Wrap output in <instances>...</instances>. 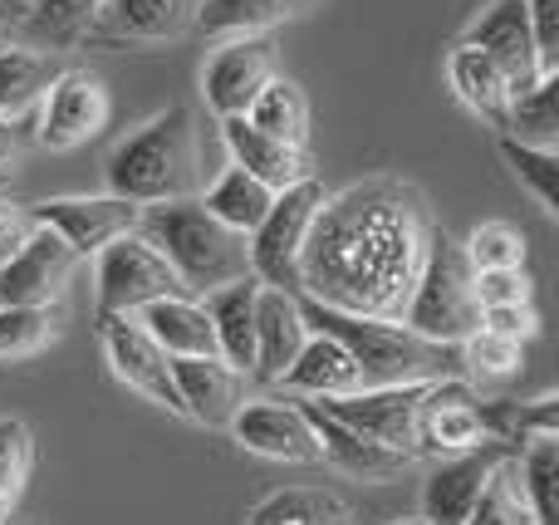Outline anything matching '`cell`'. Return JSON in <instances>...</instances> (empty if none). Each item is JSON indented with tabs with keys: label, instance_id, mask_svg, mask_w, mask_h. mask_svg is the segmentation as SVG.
<instances>
[{
	"label": "cell",
	"instance_id": "3957f363",
	"mask_svg": "<svg viewBox=\"0 0 559 525\" xmlns=\"http://www.w3.org/2000/svg\"><path fill=\"white\" fill-rule=\"evenodd\" d=\"M138 231L167 255V265L187 285V295L222 290V285L251 275V246H246V236L231 231L226 222H216L197 196L143 206Z\"/></svg>",
	"mask_w": 559,
	"mask_h": 525
},
{
	"label": "cell",
	"instance_id": "f6af8a7d",
	"mask_svg": "<svg viewBox=\"0 0 559 525\" xmlns=\"http://www.w3.org/2000/svg\"><path fill=\"white\" fill-rule=\"evenodd\" d=\"M15 153H20V138H15V128H10V118H0V167L15 163Z\"/></svg>",
	"mask_w": 559,
	"mask_h": 525
},
{
	"label": "cell",
	"instance_id": "ee69618b",
	"mask_svg": "<svg viewBox=\"0 0 559 525\" xmlns=\"http://www.w3.org/2000/svg\"><path fill=\"white\" fill-rule=\"evenodd\" d=\"M35 226L39 222H35V212H29V206L0 202V261H10V255L29 241V231H35Z\"/></svg>",
	"mask_w": 559,
	"mask_h": 525
},
{
	"label": "cell",
	"instance_id": "277c9868",
	"mask_svg": "<svg viewBox=\"0 0 559 525\" xmlns=\"http://www.w3.org/2000/svg\"><path fill=\"white\" fill-rule=\"evenodd\" d=\"M305 324L348 349V359L364 373V389H383V383H417V379H447V344H432L413 334L403 320H378V314H344L329 305L299 295Z\"/></svg>",
	"mask_w": 559,
	"mask_h": 525
},
{
	"label": "cell",
	"instance_id": "bcb514c9",
	"mask_svg": "<svg viewBox=\"0 0 559 525\" xmlns=\"http://www.w3.org/2000/svg\"><path fill=\"white\" fill-rule=\"evenodd\" d=\"M20 25V10H15V0H0V45L10 39V29Z\"/></svg>",
	"mask_w": 559,
	"mask_h": 525
},
{
	"label": "cell",
	"instance_id": "30bf717a",
	"mask_svg": "<svg viewBox=\"0 0 559 525\" xmlns=\"http://www.w3.org/2000/svg\"><path fill=\"white\" fill-rule=\"evenodd\" d=\"M108 123V88L88 69H64L55 84L45 88V114H39V143L49 153H69V147L98 138Z\"/></svg>",
	"mask_w": 559,
	"mask_h": 525
},
{
	"label": "cell",
	"instance_id": "e0dca14e",
	"mask_svg": "<svg viewBox=\"0 0 559 525\" xmlns=\"http://www.w3.org/2000/svg\"><path fill=\"white\" fill-rule=\"evenodd\" d=\"M501 452H506L501 442H481V448H466V457L437 467L423 487V521L427 525H466Z\"/></svg>",
	"mask_w": 559,
	"mask_h": 525
},
{
	"label": "cell",
	"instance_id": "4dcf8cb0",
	"mask_svg": "<svg viewBox=\"0 0 559 525\" xmlns=\"http://www.w3.org/2000/svg\"><path fill=\"white\" fill-rule=\"evenodd\" d=\"M515 457L535 525H559V438H531Z\"/></svg>",
	"mask_w": 559,
	"mask_h": 525
},
{
	"label": "cell",
	"instance_id": "5b68a950",
	"mask_svg": "<svg viewBox=\"0 0 559 525\" xmlns=\"http://www.w3.org/2000/svg\"><path fill=\"white\" fill-rule=\"evenodd\" d=\"M397 320L413 334L432 344H447L456 349L462 339H472L481 330V300H476V271L466 261V251L452 241V236H437L427 241L423 271H417L413 290H407V305Z\"/></svg>",
	"mask_w": 559,
	"mask_h": 525
},
{
	"label": "cell",
	"instance_id": "6da1fadb",
	"mask_svg": "<svg viewBox=\"0 0 559 525\" xmlns=\"http://www.w3.org/2000/svg\"><path fill=\"white\" fill-rule=\"evenodd\" d=\"M432 216L417 187L373 177L324 196L299 251V295L344 314L397 320L423 271Z\"/></svg>",
	"mask_w": 559,
	"mask_h": 525
},
{
	"label": "cell",
	"instance_id": "74e56055",
	"mask_svg": "<svg viewBox=\"0 0 559 525\" xmlns=\"http://www.w3.org/2000/svg\"><path fill=\"white\" fill-rule=\"evenodd\" d=\"M462 251L472 271H515V265H525V236L506 222H486L466 236Z\"/></svg>",
	"mask_w": 559,
	"mask_h": 525
},
{
	"label": "cell",
	"instance_id": "d6986e66",
	"mask_svg": "<svg viewBox=\"0 0 559 525\" xmlns=\"http://www.w3.org/2000/svg\"><path fill=\"white\" fill-rule=\"evenodd\" d=\"M222 143H226V153H231L236 167H246V172L261 177V182L275 187V192H285V187H295L309 177L305 147H289V143H280V138L261 133V128L246 123L241 114L222 118Z\"/></svg>",
	"mask_w": 559,
	"mask_h": 525
},
{
	"label": "cell",
	"instance_id": "5bb4252c",
	"mask_svg": "<svg viewBox=\"0 0 559 525\" xmlns=\"http://www.w3.org/2000/svg\"><path fill=\"white\" fill-rule=\"evenodd\" d=\"M271 74H275V45L265 35H241L212 55V64L202 74V94L222 118H236L251 108V98L261 94Z\"/></svg>",
	"mask_w": 559,
	"mask_h": 525
},
{
	"label": "cell",
	"instance_id": "ac0fdd59",
	"mask_svg": "<svg viewBox=\"0 0 559 525\" xmlns=\"http://www.w3.org/2000/svg\"><path fill=\"white\" fill-rule=\"evenodd\" d=\"M177 398H182V418H197L202 428H226L236 418V408L246 403L241 379L226 359H173Z\"/></svg>",
	"mask_w": 559,
	"mask_h": 525
},
{
	"label": "cell",
	"instance_id": "c3c4849f",
	"mask_svg": "<svg viewBox=\"0 0 559 525\" xmlns=\"http://www.w3.org/2000/svg\"><path fill=\"white\" fill-rule=\"evenodd\" d=\"M5 525H10V521H5Z\"/></svg>",
	"mask_w": 559,
	"mask_h": 525
},
{
	"label": "cell",
	"instance_id": "d4e9b609",
	"mask_svg": "<svg viewBox=\"0 0 559 525\" xmlns=\"http://www.w3.org/2000/svg\"><path fill=\"white\" fill-rule=\"evenodd\" d=\"M319 0H202L197 10V29L216 39H241V35H265V29L285 25V20L309 15Z\"/></svg>",
	"mask_w": 559,
	"mask_h": 525
},
{
	"label": "cell",
	"instance_id": "52a82bcc",
	"mask_svg": "<svg viewBox=\"0 0 559 525\" xmlns=\"http://www.w3.org/2000/svg\"><path fill=\"white\" fill-rule=\"evenodd\" d=\"M94 285H98V320L108 314H133L163 295H187L167 255L143 231H123L94 251Z\"/></svg>",
	"mask_w": 559,
	"mask_h": 525
},
{
	"label": "cell",
	"instance_id": "44dd1931",
	"mask_svg": "<svg viewBox=\"0 0 559 525\" xmlns=\"http://www.w3.org/2000/svg\"><path fill=\"white\" fill-rule=\"evenodd\" d=\"M255 290H261V281L246 275V281H231L222 290L202 295L216 330V359H226L236 373L255 369Z\"/></svg>",
	"mask_w": 559,
	"mask_h": 525
},
{
	"label": "cell",
	"instance_id": "603a6c76",
	"mask_svg": "<svg viewBox=\"0 0 559 525\" xmlns=\"http://www.w3.org/2000/svg\"><path fill=\"white\" fill-rule=\"evenodd\" d=\"M299 408H305L309 428H314V438H319V452H324V462H334V467H338V472H348V477L388 481V477H397V472L407 467V457H397V452H388V448H373L368 438L348 432L338 418L319 413L314 403H299Z\"/></svg>",
	"mask_w": 559,
	"mask_h": 525
},
{
	"label": "cell",
	"instance_id": "4fadbf2b",
	"mask_svg": "<svg viewBox=\"0 0 559 525\" xmlns=\"http://www.w3.org/2000/svg\"><path fill=\"white\" fill-rule=\"evenodd\" d=\"M231 428V438L241 442L246 452H255V457H271V462H299V467H309V462H324V452H319V438L314 428H309L305 408H285V403H241L236 408V418L226 422Z\"/></svg>",
	"mask_w": 559,
	"mask_h": 525
},
{
	"label": "cell",
	"instance_id": "f1b7e54d",
	"mask_svg": "<svg viewBox=\"0 0 559 525\" xmlns=\"http://www.w3.org/2000/svg\"><path fill=\"white\" fill-rule=\"evenodd\" d=\"M241 118L246 123H255L261 133L280 138V143H289V147L309 143V98H305V88H299L295 79L271 74L265 79V88L251 98V108H246Z\"/></svg>",
	"mask_w": 559,
	"mask_h": 525
},
{
	"label": "cell",
	"instance_id": "e575fe53",
	"mask_svg": "<svg viewBox=\"0 0 559 525\" xmlns=\"http://www.w3.org/2000/svg\"><path fill=\"white\" fill-rule=\"evenodd\" d=\"M29 467H35V438L20 418H0V525L15 516L25 497Z\"/></svg>",
	"mask_w": 559,
	"mask_h": 525
},
{
	"label": "cell",
	"instance_id": "1f68e13d",
	"mask_svg": "<svg viewBox=\"0 0 559 525\" xmlns=\"http://www.w3.org/2000/svg\"><path fill=\"white\" fill-rule=\"evenodd\" d=\"M59 69L35 49H5L0 45V118H15L20 108H29L35 98H45V88L55 84Z\"/></svg>",
	"mask_w": 559,
	"mask_h": 525
},
{
	"label": "cell",
	"instance_id": "ab89813d",
	"mask_svg": "<svg viewBox=\"0 0 559 525\" xmlns=\"http://www.w3.org/2000/svg\"><path fill=\"white\" fill-rule=\"evenodd\" d=\"M476 300H481V310L531 305V275H525V265H515V271H476Z\"/></svg>",
	"mask_w": 559,
	"mask_h": 525
},
{
	"label": "cell",
	"instance_id": "60d3db41",
	"mask_svg": "<svg viewBox=\"0 0 559 525\" xmlns=\"http://www.w3.org/2000/svg\"><path fill=\"white\" fill-rule=\"evenodd\" d=\"M108 0H35L39 25H49L55 35H79L84 25H94L104 15Z\"/></svg>",
	"mask_w": 559,
	"mask_h": 525
},
{
	"label": "cell",
	"instance_id": "7bdbcfd3",
	"mask_svg": "<svg viewBox=\"0 0 559 525\" xmlns=\"http://www.w3.org/2000/svg\"><path fill=\"white\" fill-rule=\"evenodd\" d=\"M481 330L525 344V339H535V330H540V314H535L531 305H496V310H481Z\"/></svg>",
	"mask_w": 559,
	"mask_h": 525
},
{
	"label": "cell",
	"instance_id": "8992f818",
	"mask_svg": "<svg viewBox=\"0 0 559 525\" xmlns=\"http://www.w3.org/2000/svg\"><path fill=\"white\" fill-rule=\"evenodd\" d=\"M437 379H417V383H383V389H358L344 398H314L319 413L338 418L348 432L368 438L373 448H388L397 457H423V398Z\"/></svg>",
	"mask_w": 559,
	"mask_h": 525
},
{
	"label": "cell",
	"instance_id": "83f0119b",
	"mask_svg": "<svg viewBox=\"0 0 559 525\" xmlns=\"http://www.w3.org/2000/svg\"><path fill=\"white\" fill-rule=\"evenodd\" d=\"M197 202L206 206V212L216 216V222H226L231 231H241V236H251L255 226H261V216L271 212V202H275V187H265L261 177H251L246 167H226L222 177H216L212 187H206Z\"/></svg>",
	"mask_w": 559,
	"mask_h": 525
},
{
	"label": "cell",
	"instance_id": "7402d4cb",
	"mask_svg": "<svg viewBox=\"0 0 559 525\" xmlns=\"http://www.w3.org/2000/svg\"><path fill=\"white\" fill-rule=\"evenodd\" d=\"M133 314L173 359H212L216 354L212 314H206V305L192 300V295H163V300L143 305V310H133Z\"/></svg>",
	"mask_w": 559,
	"mask_h": 525
},
{
	"label": "cell",
	"instance_id": "7a4b0ae2",
	"mask_svg": "<svg viewBox=\"0 0 559 525\" xmlns=\"http://www.w3.org/2000/svg\"><path fill=\"white\" fill-rule=\"evenodd\" d=\"M202 187V143L192 108H167L108 153V192L138 206L182 202Z\"/></svg>",
	"mask_w": 559,
	"mask_h": 525
},
{
	"label": "cell",
	"instance_id": "836d02e7",
	"mask_svg": "<svg viewBox=\"0 0 559 525\" xmlns=\"http://www.w3.org/2000/svg\"><path fill=\"white\" fill-rule=\"evenodd\" d=\"M251 525H354L348 506L334 497V491H280L261 511L251 516Z\"/></svg>",
	"mask_w": 559,
	"mask_h": 525
},
{
	"label": "cell",
	"instance_id": "4316f807",
	"mask_svg": "<svg viewBox=\"0 0 559 525\" xmlns=\"http://www.w3.org/2000/svg\"><path fill=\"white\" fill-rule=\"evenodd\" d=\"M197 10L202 0H108L104 20L128 39H177L197 29Z\"/></svg>",
	"mask_w": 559,
	"mask_h": 525
},
{
	"label": "cell",
	"instance_id": "484cf974",
	"mask_svg": "<svg viewBox=\"0 0 559 525\" xmlns=\"http://www.w3.org/2000/svg\"><path fill=\"white\" fill-rule=\"evenodd\" d=\"M476 418H481L486 442H501V448H525L531 438H559V398H476Z\"/></svg>",
	"mask_w": 559,
	"mask_h": 525
},
{
	"label": "cell",
	"instance_id": "9a60e30c",
	"mask_svg": "<svg viewBox=\"0 0 559 525\" xmlns=\"http://www.w3.org/2000/svg\"><path fill=\"white\" fill-rule=\"evenodd\" d=\"M466 45L486 49V55L501 64L511 94H525L535 79H545L540 55H535V35H531V15H525V0H496L472 29H466Z\"/></svg>",
	"mask_w": 559,
	"mask_h": 525
},
{
	"label": "cell",
	"instance_id": "2e32d148",
	"mask_svg": "<svg viewBox=\"0 0 559 525\" xmlns=\"http://www.w3.org/2000/svg\"><path fill=\"white\" fill-rule=\"evenodd\" d=\"M305 339H309V324H305V310H299V295L280 290V285H261V290H255V369H251V379L280 383V373L295 363Z\"/></svg>",
	"mask_w": 559,
	"mask_h": 525
},
{
	"label": "cell",
	"instance_id": "7dc6e473",
	"mask_svg": "<svg viewBox=\"0 0 559 525\" xmlns=\"http://www.w3.org/2000/svg\"><path fill=\"white\" fill-rule=\"evenodd\" d=\"M393 525H427V521H423V516H417V521H393Z\"/></svg>",
	"mask_w": 559,
	"mask_h": 525
},
{
	"label": "cell",
	"instance_id": "8fae6325",
	"mask_svg": "<svg viewBox=\"0 0 559 525\" xmlns=\"http://www.w3.org/2000/svg\"><path fill=\"white\" fill-rule=\"evenodd\" d=\"M39 226H49L55 236H64V246L74 255H94L104 251L114 236L138 231L143 222V206L128 202V196H55V202L29 206Z\"/></svg>",
	"mask_w": 559,
	"mask_h": 525
},
{
	"label": "cell",
	"instance_id": "d6a6232c",
	"mask_svg": "<svg viewBox=\"0 0 559 525\" xmlns=\"http://www.w3.org/2000/svg\"><path fill=\"white\" fill-rule=\"evenodd\" d=\"M555 88H559V74H545V79H535L525 94H515L511 114H506V133L521 138V143H531V147H555L559 143Z\"/></svg>",
	"mask_w": 559,
	"mask_h": 525
},
{
	"label": "cell",
	"instance_id": "8d00e7d4",
	"mask_svg": "<svg viewBox=\"0 0 559 525\" xmlns=\"http://www.w3.org/2000/svg\"><path fill=\"white\" fill-rule=\"evenodd\" d=\"M55 339L45 305H0V359H35Z\"/></svg>",
	"mask_w": 559,
	"mask_h": 525
},
{
	"label": "cell",
	"instance_id": "ba28073f",
	"mask_svg": "<svg viewBox=\"0 0 559 525\" xmlns=\"http://www.w3.org/2000/svg\"><path fill=\"white\" fill-rule=\"evenodd\" d=\"M324 196H329L324 182H314V177L275 192L271 212L246 236V246H251V275L261 285H280V290L299 295V251H305L309 222H314V212L324 206Z\"/></svg>",
	"mask_w": 559,
	"mask_h": 525
},
{
	"label": "cell",
	"instance_id": "cb8c5ba5",
	"mask_svg": "<svg viewBox=\"0 0 559 525\" xmlns=\"http://www.w3.org/2000/svg\"><path fill=\"white\" fill-rule=\"evenodd\" d=\"M447 79H452V88H456V98H462L472 114H481L486 123H496V128H506V114H511V84H506V74H501V64H496L486 49H476V45H456L452 49V59H447Z\"/></svg>",
	"mask_w": 559,
	"mask_h": 525
},
{
	"label": "cell",
	"instance_id": "9c48e42d",
	"mask_svg": "<svg viewBox=\"0 0 559 525\" xmlns=\"http://www.w3.org/2000/svg\"><path fill=\"white\" fill-rule=\"evenodd\" d=\"M98 324H104L108 369L133 393H143L147 403H157V408H167V413H182L177 379H173V354L138 324V314H108V320H98Z\"/></svg>",
	"mask_w": 559,
	"mask_h": 525
},
{
	"label": "cell",
	"instance_id": "f546056e",
	"mask_svg": "<svg viewBox=\"0 0 559 525\" xmlns=\"http://www.w3.org/2000/svg\"><path fill=\"white\" fill-rule=\"evenodd\" d=\"M466 525H535L531 501H525V487H521V457H515V448H506L496 457Z\"/></svg>",
	"mask_w": 559,
	"mask_h": 525
},
{
	"label": "cell",
	"instance_id": "d590c367",
	"mask_svg": "<svg viewBox=\"0 0 559 525\" xmlns=\"http://www.w3.org/2000/svg\"><path fill=\"white\" fill-rule=\"evenodd\" d=\"M501 157H506V167L535 192V202L555 216L559 212V157H555V147H531V143H521V138L506 133Z\"/></svg>",
	"mask_w": 559,
	"mask_h": 525
},
{
	"label": "cell",
	"instance_id": "7c38bea8",
	"mask_svg": "<svg viewBox=\"0 0 559 525\" xmlns=\"http://www.w3.org/2000/svg\"><path fill=\"white\" fill-rule=\"evenodd\" d=\"M79 255L49 226H35L10 261H0V305H55L74 275Z\"/></svg>",
	"mask_w": 559,
	"mask_h": 525
},
{
	"label": "cell",
	"instance_id": "b9f144b4",
	"mask_svg": "<svg viewBox=\"0 0 559 525\" xmlns=\"http://www.w3.org/2000/svg\"><path fill=\"white\" fill-rule=\"evenodd\" d=\"M525 15H531L540 69L545 74H559V0H525Z\"/></svg>",
	"mask_w": 559,
	"mask_h": 525
},
{
	"label": "cell",
	"instance_id": "ffe728a7",
	"mask_svg": "<svg viewBox=\"0 0 559 525\" xmlns=\"http://www.w3.org/2000/svg\"><path fill=\"white\" fill-rule=\"evenodd\" d=\"M280 389L299 393V398H344V393L364 389V373H358V363L348 359L344 344L319 334V330H309L305 349H299L295 363L280 373Z\"/></svg>",
	"mask_w": 559,
	"mask_h": 525
},
{
	"label": "cell",
	"instance_id": "f35d334b",
	"mask_svg": "<svg viewBox=\"0 0 559 525\" xmlns=\"http://www.w3.org/2000/svg\"><path fill=\"white\" fill-rule=\"evenodd\" d=\"M456 349H462V359L472 363V373H481V379H506V373H515L525 363L521 344L501 339V334H491V330H476L472 339H462Z\"/></svg>",
	"mask_w": 559,
	"mask_h": 525
}]
</instances>
